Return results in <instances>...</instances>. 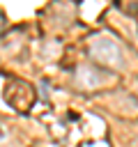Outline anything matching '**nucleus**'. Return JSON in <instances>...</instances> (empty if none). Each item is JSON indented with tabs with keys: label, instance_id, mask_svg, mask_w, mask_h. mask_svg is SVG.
I'll list each match as a JSON object with an SVG mask.
<instances>
[{
	"label": "nucleus",
	"instance_id": "nucleus-3",
	"mask_svg": "<svg viewBox=\"0 0 138 147\" xmlns=\"http://www.w3.org/2000/svg\"><path fill=\"white\" fill-rule=\"evenodd\" d=\"M136 145H138V140H136Z\"/></svg>",
	"mask_w": 138,
	"mask_h": 147
},
{
	"label": "nucleus",
	"instance_id": "nucleus-1",
	"mask_svg": "<svg viewBox=\"0 0 138 147\" xmlns=\"http://www.w3.org/2000/svg\"><path fill=\"white\" fill-rule=\"evenodd\" d=\"M90 55H92V60H97L101 64H108V67L122 64V48H120V44L115 39L106 37V34L92 37V41H90Z\"/></svg>",
	"mask_w": 138,
	"mask_h": 147
},
{
	"label": "nucleus",
	"instance_id": "nucleus-2",
	"mask_svg": "<svg viewBox=\"0 0 138 147\" xmlns=\"http://www.w3.org/2000/svg\"><path fill=\"white\" fill-rule=\"evenodd\" d=\"M126 11H131V14H136V11H138V5H131V7H126Z\"/></svg>",
	"mask_w": 138,
	"mask_h": 147
}]
</instances>
